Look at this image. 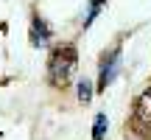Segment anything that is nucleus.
Segmentation results:
<instances>
[{
	"instance_id": "f257e3e1",
	"label": "nucleus",
	"mask_w": 151,
	"mask_h": 140,
	"mask_svg": "<svg viewBox=\"0 0 151 140\" xmlns=\"http://www.w3.org/2000/svg\"><path fill=\"white\" fill-rule=\"evenodd\" d=\"M76 62H78V56H76V48H70V45L53 51V56H50V81L56 87H65L76 73Z\"/></svg>"
},
{
	"instance_id": "f03ea898",
	"label": "nucleus",
	"mask_w": 151,
	"mask_h": 140,
	"mask_svg": "<svg viewBox=\"0 0 151 140\" xmlns=\"http://www.w3.org/2000/svg\"><path fill=\"white\" fill-rule=\"evenodd\" d=\"M120 70V51H112L109 53V59L104 56V67H101V84L98 87H109L115 81V76H118Z\"/></svg>"
},
{
	"instance_id": "7ed1b4c3",
	"label": "nucleus",
	"mask_w": 151,
	"mask_h": 140,
	"mask_svg": "<svg viewBox=\"0 0 151 140\" xmlns=\"http://www.w3.org/2000/svg\"><path fill=\"white\" fill-rule=\"evenodd\" d=\"M137 118H140L146 126H151V90H148V92H143L140 104H137Z\"/></svg>"
},
{
	"instance_id": "20e7f679",
	"label": "nucleus",
	"mask_w": 151,
	"mask_h": 140,
	"mask_svg": "<svg viewBox=\"0 0 151 140\" xmlns=\"http://www.w3.org/2000/svg\"><path fill=\"white\" fill-rule=\"evenodd\" d=\"M31 42L34 45H48V25H45L42 20H34V28H31Z\"/></svg>"
},
{
	"instance_id": "39448f33",
	"label": "nucleus",
	"mask_w": 151,
	"mask_h": 140,
	"mask_svg": "<svg viewBox=\"0 0 151 140\" xmlns=\"http://www.w3.org/2000/svg\"><path fill=\"white\" fill-rule=\"evenodd\" d=\"M90 98H92V87H90V81L84 79V81H78V101H84V104H87Z\"/></svg>"
},
{
	"instance_id": "423d86ee",
	"label": "nucleus",
	"mask_w": 151,
	"mask_h": 140,
	"mask_svg": "<svg viewBox=\"0 0 151 140\" xmlns=\"http://www.w3.org/2000/svg\"><path fill=\"white\" fill-rule=\"evenodd\" d=\"M104 129H106V115H98V118H95V132H92V137L101 140V137H104Z\"/></svg>"
}]
</instances>
